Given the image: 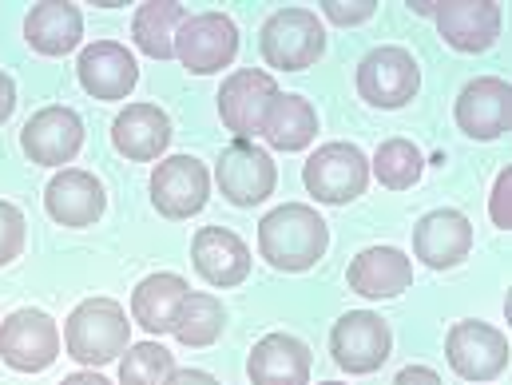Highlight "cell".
Segmentation results:
<instances>
[{"instance_id":"24","label":"cell","mask_w":512,"mask_h":385,"mask_svg":"<svg viewBox=\"0 0 512 385\" xmlns=\"http://www.w3.org/2000/svg\"><path fill=\"white\" fill-rule=\"evenodd\" d=\"M24 36L40 56H68L84 36V16H80L76 4L48 0V4H36L28 12Z\"/></svg>"},{"instance_id":"1","label":"cell","mask_w":512,"mask_h":385,"mask_svg":"<svg viewBox=\"0 0 512 385\" xmlns=\"http://www.w3.org/2000/svg\"><path fill=\"white\" fill-rule=\"evenodd\" d=\"M330 247L326 219L306 203H282L258 223V255L274 270H310Z\"/></svg>"},{"instance_id":"25","label":"cell","mask_w":512,"mask_h":385,"mask_svg":"<svg viewBox=\"0 0 512 385\" xmlns=\"http://www.w3.org/2000/svg\"><path fill=\"white\" fill-rule=\"evenodd\" d=\"M318 135V112L306 96H274L266 120H262V139L274 151H302Z\"/></svg>"},{"instance_id":"15","label":"cell","mask_w":512,"mask_h":385,"mask_svg":"<svg viewBox=\"0 0 512 385\" xmlns=\"http://www.w3.org/2000/svg\"><path fill=\"white\" fill-rule=\"evenodd\" d=\"M453 116H457V128L469 139H497V135L509 131L512 88L497 76H481V80L461 88Z\"/></svg>"},{"instance_id":"29","label":"cell","mask_w":512,"mask_h":385,"mask_svg":"<svg viewBox=\"0 0 512 385\" xmlns=\"http://www.w3.org/2000/svg\"><path fill=\"white\" fill-rule=\"evenodd\" d=\"M175 374V354L159 342H135L124 350L120 362V385H167Z\"/></svg>"},{"instance_id":"17","label":"cell","mask_w":512,"mask_h":385,"mask_svg":"<svg viewBox=\"0 0 512 385\" xmlns=\"http://www.w3.org/2000/svg\"><path fill=\"white\" fill-rule=\"evenodd\" d=\"M473 247V227L461 211H429L413 227V255L433 270H453L457 262L469 258Z\"/></svg>"},{"instance_id":"18","label":"cell","mask_w":512,"mask_h":385,"mask_svg":"<svg viewBox=\"0 0 512 385\" xmlns=\"http://www.w3.org/2000/svg\"><path fill=\"white\" fill-rule=\"evenodd\" d=\"M80 84L88 96L96 100H128V92L135 88L139 80V64L131 56L124 44L116 40H100V44H88L80 52Z\"/></svg>"},{"instance_id":"6","label":"cell","mask_w":512,"mask_h":385,"mask_svg":"<svg viewBox=\"0 0 512 385\" xmlns=\"http://www.w3.org/2000/svg\"><path fill=\"white\" fill-rule=\"evenodd\" d=\"M235 52H239V28L227 12H195L175 32V56L195 76H211L227 68Z\"/></svg>"},{"instance_id":"7","label":"cell","mask_w":512,"mask_h":385,"mask_svg":"<svg viewBox=\"0 0 512 385\" xmlns=\"http://www.w3.org/2000/svg\"><path fill=\"white\" fill-rule=\"evenodd\" d=\"M445 358L465 382H493L509 366V338L489 322H453L445 338Z\"/></svg>"},{"instance_id":"21","label":"cell","mask_w":512,"mask_h":385,"mask_svg":"<svg viewBox=\"0 0 512 385\" xmlns=\"http://www.w3.org/2000/svg\"><path fill=\"white\" fill-rule=\"evenodd\" d=\"M255 385H310V350L294 334L258 338L247 362Z\"/></svg>"},{"instance_id":"9","label":"cell","mask_w":512,"mask_h":385,"mask_svg":"<svg viewBox=\"0 0 512 385\" xmlns=\"http://www.w3.org/2000/svg\"><path fill=\"white\" fill-rule=\"evenodd\" d=\"M215 179H219V187H223V199H231L235 207H258L262 199L274 195L278 171H274L270 151H262L251 139H235V143L219 155Z\"/></svg>"},{"instance_id":"4","label":"cell","mask_w":512,"mask_h":385,"mask_svg":"<svg viewBox=\"0 0 512 385\" xmlns=\"http://www.w3.org/2000/svg\"><path fill=\"white\" fill-rule=\"evenodd\" d=\"M302 179H306V191L318 199V203H330V207H342L350 199H358L370 183V159L358 143H322L306 167H302Z\"/></svg>"},{"instance_id":"8","label":"cell","mask_w":512,"mask_h":385,"mask_svg":"<svg viewBox=\"0 0 512 385\" xmlns=\"http://www.w3.org/2000/svg\"><path fill=\"white\" fill-rule=\"evenodd\" d=\"M211 175L195 155H171L151 171V203L167 219H191L207 207Z\"/></svg>"},{"instance_id":"16","label":"cell","mask_w":512,"mask_h":385,"mask_svg":"<svg viewBox=\"0 0 512 385\" xmlns=\"http://www.w3.org/2000/svg\"><path fill=\"white\" fill-rule=\"evenodd\" d=\"M104 203H108V195H104L100 179L80 167L56 171L44 191V207L60 227H92L104 215Z\"/></svg>"},{"instance_id":"34","label":"cell","mask_w":512,"mask_h":385,"mask_svg":"<svg viewBox=\"0 0 512 385\" xmlns=\"http://www.w3.org/2000/svg\"><path fill=\"white\" fill-rule=\"evenodd\" d=\"M167 385H219L207 370H175Z\"/></svg>"},{"instance_id":"33","label":"cell","mask_w":512,"mask_h":385,"mask_svg":"<svg viewBox=\"0 0 512 385\" xmlns=\"http://www.w3.org/2000/svg\"><path fill=\"white\" fill-rule=\"evenodd\" d=\"M393 385H445L429 366H405L397 378H393Z\"/></svg>"},{"instance_id":"10","label":"cell","mask_w":512,"mask_h":385,"mask_svg":"<svg viewBox=\"0 0 512 385\" xmlns=\"http://www.w3.org/2000/svg\"><path fill=\"white\" fill-rule=\"evenodd\" d=\"M389 326L370 310H350L330 330V354L346 374H374L389 358Z\"/></svg>"},{"instance_id":"2","label":"cell","mask_w":512,"mask_h":385,"mask_svg":"<svg viewBox=\"0 0 512 385\" xmlns=\"http://www.w3.org/2000/svg\"><path fill=\"white\" fill-rule=\"evenodd\" d=\"M131 346V322L116 298H88L64 322V350L80 366H108Z\"/></svg>"},{"instance_id":"11","label":"cell","mask_w":512,"mask_h":385,"mask_svg":"<svg viewBox=\"0 0 512 385\" xmlns=\"http://www.w3.org/2000/svg\"><path fill=\"white\" fill-rule=\"evenodd\" d=\"M421 72L413 64V56L397 44L374 48L362 64H358V96L374 108H401L417 96Z\"/></svg>"},{"instance_id":"23","label":"cell","mask_w":512,"mask_h":385,"mask_svg":"<svg viewBox=\"0 0 512 385\" xmlns=\"http://www.w3.org/2000/svg\"><path fill=\"white\" fill-rule=\"evenodd\" d=\"M187 294L191 290L179 274H147L131 294V318L147 334H167V330H175V318H179Z\"/></svg>"},{"instance_id":"32","label":"cell","mask_w":512,"mask_h":385,"mask_svg":"<svg viewBox=\"0 0 512 385\" xmlns=\"http://www.w3.org/2000/svg\"><path fill=\"white\" fill-rule=\"evenodd\" d=\"M489 211H493V223L501 231L512 227V171L497 175V187H493V199H489Z\"/></svg>"},{"instance_id":"26","label":"cell","mask_w":512,"mask_h":385,"mask_svg":"<svg viewBox=\"0 0 512 385\" xmlns=\"http://www.w3.org/2000/svg\"><path fill=\"white\" fill-rule=\"evenodd\" d=\"M187 20V8L175 0H147L135 8L131 20V36L139 44V52H147L151 60H171L175 56V32Z\"/></svg>"},{"instance_id":"13","label":"cell","mask_w":512,"mask_h":385,"mask_svg":"<svg viewBox=\"0 0 512 385\" xmlns=\"http://www.w3.org/2000/svg\"><path fill=\"white\" fill-rule=\"evenodd\" d=\"M20 147L32 163H44V167H64L80 155L84 147V120L64 108V104H52V108H40L24 131H20Z\"/></svg>"},{"instance_id":"12","label":"cell","mask_w":512,"mask_h":385,"mask_svg":"<svg viewBox=\"0 0 512 385\" xmlns=\"http://www.w3.org/2000/svg\"><path fill=\"white\" fill-rule=\"evenodd\" d=\"M417 12H433L441 36L457 52H485L501 36V4L493 0H449V4H413Z\"/></svg>"},{"instance_id":"28","label":"cell","mask_w":512,"mask_h":385,"mask_svg":"<svg viewBox=\"0 0 512 385\" xmlns=\"http://www.w3.org/2000/svg\"><path fill=\"white\" fill-rule=\"evenodd\" d=\"M421 167H425V155L409 139H385L378 147V155H374V175L389 191L413 187L421 179Z\"/></svg>"},{"instance_id":"20","label":"cell","mask_w":512,"mask_h":385,"mask_svg":"<svg viewBox=\"0 0 512 385\" xmlns=\"http://www.w3.org/2000/svg\"><path fill=\"white\" fill-rule=\"evenodd\" d=\"M112 143L135 163H151L171 143V120L159 104H128L112 124Z\"/></svg>"},{"instance_id":"14","label":"cell","mask_w":512,"mask_h":385,"mask_svg":"<svg viewBox=\"0 0 512 385\" xmlns=\"http://www.w3.org/2000/svg\"><path fill=\"white\" fill-rule=\"evenodd\" d=\"M274 96H278V84L270 72L243 68V72L227 76L219 88V116H223L227 131H235L239 139L262 135V120H266Z\"/></svg>"},{"instance_id":"37","label":"cell","mask_w":512,"mask_h":385,"mask_svg":"<svg viewBox=\"0 0 512 385\" xmlns=\"http://www.w3.org/2000/svg\"><path fill=\"white\" fill-rule=\"evenodd\" d=\"M322 385H338V382H322Z\"/></svg>"},{"instance_id":"22","label":"cell","mask_w":512,"mask_h":385,"mask_svg":"<svg viewBox=\"0 0 512 385\" xmlns=\"http://www.w3.org/2000/svg\"><path fill=\"white\" fill-rule=\"evenodd\" d=\"M346 278H350V290L366 298H397L413 282V262L397 247H366L350 262Z\"/></svg>"},{"instance_id":"35","label":"cell","mask_w":512,"mask_h":385,"mask_svg":"<svg viewBox=\"0 0 512 385\" xmlns=\"http://www.w3.org/2000/svg\"><path fill=\"white\" fill-rule=\"evenodd\" d=\"M12 108H16V88H12V80L0 72V124L12 116Z\"/></svg>"},{"instance_id":"27","label":"cell","mask_w":512,"mask_h":385,"mask_svg":"<svg viewBox=\"0 0 512 385\" xmlns=\"http://www.w3.org/2000/svg\"><path fill=\"white\" fill-rule=\"evenodd\" d=\"M223 322H227V314H223V302H219L215 294H187V302H183V310H179L171 334H175L183 346L203 350V346L219 342Z\"/></svg>"},{"instance_id":"36","label":"cell","mask_w":512,"mask_h":385,"mask_svg":"<svg viewBox=\"0 0 512 385\" xmlns=\"http://www.w3.org/2000/svg\"><path fill=\"white\" fill-rule=\"evenodd\" d=\"M60 385H112V382H108L104 374H88V370H84V374H72V378H64Z\"/></svg>"},{"instance_id":"19","label":"cell","mask_w":512,"mask_h":385,"mask_svg":"<svg viewBox=\"0 0 512 385\" xmlns=\"http://www.w3.org/2000/svg\"><path fill=\"white\" fill-rule=\"evenodd\" d=\"M191 262L211 286H239L251 274L247 243L227 227H199L191 243Z\"/></svg>"},{"instance_id":"30","label":"cell","mask_w":512,"mask_h":385,"mask_svg":"<svg viewBox=\"0 0 512 385\" xmlns=\"http://www.w3.org/2000/svg\"><path fill=\"white\" fill-rule=\"evenodd\" d=\"M20 251H24V215H20V207L0 199V266L20 258Z\"/></svg>"},{"instance_id":"5","label":"cell","mask_w":512,"mask_h":385,"mask_svg":"<svg viewBox=\"0 0 512 385\" xmlns=\"http://www.w3.org/2000/svg\"><path fill=\"white\" fill-rule=\"evenodd\" d=\"M60 358V330L44 310H12L0 322V362L16 374H40Z\"/></svg>"},{"instance_id":"3","label":"cell","mask_w":512,"mask_h":385,"mask_svg":"<svg viewBox=\"0 0 512 385\" xmlns=\"http://www.w3.org/2000/svg\"><path fill=\"white\" fill-rule=\"evenodd\" d=\"M258 48H262V60L270 68H282V72H302L310 68L322 48H326V28L318 24V16L310 8H278L266 24H262V36H258Z\"/></svg>"},{"instance_id":"31","label":"cell","mask_w":512,"mask_h":385,"mask_svg":"<svg viewBox=\"0 0 512 385\" xmlns=\"http://www.w3.org/2000/svg\"><path fill=\"white\" fill-rule=\"evenodd\" d=\"M374 8H378L374 0H350V4H346V0H326V4H322V12H326L334 24H362V20L374 16Z\"/></svg>"}]
</instances>
